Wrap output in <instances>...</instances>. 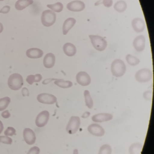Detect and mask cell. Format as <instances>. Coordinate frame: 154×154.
<instances>
[{
    "mask_svg": "<svg viewBox=\"0 0 154 154\" xmlns=\"http://www.w3.org/2000/svg\"><path fill=\"white\" fill-rule=\"evenodd\" d=\"M125 63L121 59H115L112 63L111 71L112 75L116 77H121L126 72Z\"/></svg>",
    "mask_w": 154,
    "mask_h": 154,
    "instance_id": "obj_1",
    "label": "cell"
},
{
    "mask_svg": "<svg viewBox=\"0 0 154 154\" xmlns=\"http://www.w3.org/2000/svg\"><path fill=\"white\" fill-rule=\"evenodd\" d=\"M23 84L24 81L23 77L19 74H13L9 77L8 85L9 87L13 91H18L21 89Z\"/></svg>",
    "mask_w": 154,
    "mask_h": 154,
    "instance_id": "obj_2",
    "label": "cell"
},
{
    "mask_svg": "<svg viewBox=\"0 0 154 154\" xmlns=\"http://www.w3.org/2000/svg\"><path fill=\"white\" fill-rule=\"evenodd\" d=\"M89 37L93 46L96 50L102 52L106 49L108 44L104 38L94 35H90Z\"/></svg>",
    "mask_w": 154,
    "mask_h": 154,
    "instance_id": "obj_3",
    "label": "cell"
},
{
    "mask_svg": "<svg viewBox=\"0 0 154 154\" xmlns=\"http://www.w3.org/2000/svg\"><path fill=\"white\" fill-rule=\"evenodd\" d=\"M56 20V14L52 11L47 10L45 11L41 16L42 24L45 27L53 26Z\"/></svg>",
    "mask_w": 154,
    "mask_h": 154,
    "instance_id": "obj_4",
    "label": "cell"
},
{
    "mask_svg": "<svg viewBox=\"0 0 154 154\" xmlns=\"http://www.w3.org/2000/svg\"><path fill=\"white\" fill-rule=\"evenodd\" d=\"M152 72L147 68H143L137 72L135 74V79L139 82L145 83L149 82L152 79Z\"/></svg>",
    "mask_w": 154,
    "mask_h": 154,
    "instance_id": "obj_5",
    "label": "cell"
},
{
    "mask_svg": "<svg viewBox=\"0 0 154 154\" xmlns=\"http://www.w3.org/2000/svg\"><path fill=\"white\" fill-rule=\"evenodd\" d=\"M81 125V120L77 116H72L66 127V131L69 134H74L77 132Z\"/></svg>",
    "mask_w": 154,
    "mask_h": 154,
    "instance_id": "obj_6",
    "label": "cell"
},
{
    "mask_svg": "<svg viewBox=\"0 0 154 154\" xmlns=\"http://www.w3.org/2000/svg\"><path fill=\"white\" fill-rule=\"evenodd\" d=\"M37 99L39 102L45 104H53L57 101V99L54 95L47 93L38 94Z\"/></svg>",
    "mask_w": 154,
    "mask_h": 154,
    "instance_id": "obj_7",
    "label": "cell"
},
{
    "mask_svg": "<svg viewBox=\"0 0 154 154\" xmlns=\"http://www.w3.org/2000/svg\"><path fill=\"white\" fill-rule=\"evenodd\" d=\"M49 116V112L48 111H43L40 112L36 119V126L38 128H42L45 126L48 122Z\"/></svg>",
    "mask_w": 154,
    "mask_h": 154,
    "instance_id": "obj_8",
    "label": "cell"
},
{
    "mask_svg": "<svg viewBox=\"0 0 154 154\" xmlns=\"http://www.w3.org/2000/svg\"><path fill=\"white\" fill-rule=\"evenodd\" d=\"M77 82L82 86H87L91 84V80L90 75L85 72H80L76 75Z\"/></svg>",
    "mask_w": 154,
    "mask_h": 154,
    "instance_id": "obj_9",
    "label": "cell"
},
{
    "mask_svg": "<svg viewBox=\"0 0 154 154\" xmlns=\"http://www.w3.org/2000/svg\"><path fill=\"white\" fill-rule=\"evenodd\" d=\"M87 130L89 133L96 137H102L105 134V131L103 128L100 125L96 123L89 125Z\"/></svg>",
    "mask_w": 154,
    "mask_h": 154,
    "instance_id": "obj_10",
    "label": "cell"
},
{
    "mask_svg": "<svg viewBox=\"0 0 154 154\" xmlns=\"http://www.w3.org/2000/svg\"><path fill=\"white\" fill-rule=\"evenodd\" d=\"M66 8L70 11L80 12L85 9V5L83 2L81 1H74L68 3L66 5Z\"/></svg>",
    "mask_w": 154,
    "mask_h": 154,
    "instance_id": "obj_11",
    "label": "cell"
},
{
    "mask_svg": "<svg viewBox=\"0 0 154 154\" xmlns=\"http://www.w3.org/2000/svg\"><path fill=\"white\" fill-rule=\"evenodd\" d=\"M23 137L24 140L27 144L29 145H32L35 142V134L31 129L26 128L24 130L23 132Z\"/></svg>",
    "mask_w": 154,
    "mask_h": 154,
    "instance_id": "obj_12",
    "label": "cell"
},
{
    "mask_svg": "<svg viewBox=\"0 0 154 154\" xmlns=\"http://www.w3.org/2000/svg\"><path fill=\"white\" fill-rule=\"evenodd\" d=\"M146 38L144 35H139L134 39L133 45L134 48L137 52H140L145 49Z\"/></svg>",
    "mask_w": 154,
    "mask_h": 154,
    "instance_id": "obj_13",
    "label": "cell"
},
{
    "mask_svg": "<svg viewBox=\"0 0 154 154\" xmlns=\"http://www.w3.org/2000/svg\"><path fill=\"white\" fill-rule=\"evenodd\" d=\"M131 26L135 32L141 33L144 31L146 27L145 21L139 18H135L132 20Z\"/></svg>",
    "mask_w": 154,
    "mask_h": 154,
    "instance_id": "obj_14",
    "label": "cell"
},
{
    "mask_svg": "<svg viewBox=\"0 0 154 154\" xmlns=\"http://www.w3.org/2000/svg\"><path fill=\"white\" fill-rule=\"evenodd\" d=\"M113 116L110 113H100L95 114L92 117L93 121L96 122H102L112 119Z\"/></svg>",
    "mask_w": 154,
    "mask_h": 154,
    "instance_id": "obj_15",
    "label": "cell"
},
{
    "mask_svg": "<svg viewBox=\"0 0 154 154\" xmlns=\"http://www.w3.org/2000/svg\"><path fill=\"white\" fill-rule=\"evenodd\" d=\"M26 54L29 58L37 59L42 57L44 54V52L39 48H31L27 50Z\"/></svg>",
    "mask_w": 154,
    "mask_h": 154,
    "instance_id": "obj_16",
    "label": "cell"
},
{
    "mask_svg": "<svg viewBox=\"0 0 154 154\" xmlns=\"http://www.w3.org/2000/svg\"><path fill=\"white\" fill-rule=\"evenodd\" d=\"M55 57L52 53L47 54L43 60L44 66L47 68H51L54 66L55 63Z\"/></svg>",
    "mask_w": 154,
    "mask_h": 154,
    "instance_id": "obj_17",
    "label": "cell"
},
{
    "mask_svg": "<svg viewBox=\"0 0 154 154\" xmlns=\"http://www.w3.org/2000/svg\"><path fill=\"white\" fill-rule=\"evenodd\" d=\"M63 50L65 54L68 57H73L76 54V48L72 43H66L63 47Z\"/></svg>",
    "mask_w": 154,
    "mask_h": 154,
    "instance_id": "obj_18",
    "label": "cell"
},
{
    "mask_svg": "<svg viewBox=\"0 0 154 154\" xmlns=\"http://www.w3.org/2000/svg\"><path fill=\"white\" fill-rule=\"evenodd\" d=\"M76 23V20L73 18L67 19L64 22L63 27V34L67 35L69 30L74 26Z\"/></svg>",
    "mask_w": 154,
    "mask_h": 154,
    "instance_id": "obj_19",
    "label": "cell"
},
{
    "mask_svg": "<svg viewBox=\"0 0 154 154\" xmlns=\"http://www.w3.org/2000/svg\"><path fill=\"white\" fill-rule=\"evenodd\" d=\"M33 0H18L15 4V8L17 10L22 11L33 4Z\"/></svg>",
    "mask_w": 154,
    "mask_h": 154,
    "instance_id": "obj_20",
    "label": "cell"
},
{
    "mask_svg": "<svg viewBox=\"0 0 154 154\" xmlns=\"http://www.w3.org/2000/svg\"><path fill=\"white\" fill-rule=\"evenodd\" d=\"M143 145L137 142L132 144L129 149L130 154H141Z\"/></svg>",
    "mask_w": 154,
    "mask_h": 154,
    "instance_id": "obj_21",
    "label": "cell"
},
{
    "mask_svg": "<svg viewBox=\"0 0 154 154\" xmlns=\"http://www.w3.org/2000/svg\"><path fill=\"white\" fill-rule=\"evenodd\" d=\"M54 84L58 87L63 89L70 88L73 85L72 82L71 81H65L63 79H56Z\"/></svg>",
    "mask_w": 154,
    "mask_h": 154,
    "instance_id": "obj_22",
    "label": "cell"
},
{
    "mask_svg": "<svg viewBox=\"0 0 154 154\" xmlns=\"http://www.w3.org/2000/svg\"><path fill=\"white\" fill-rule=\"evenodd\" d=\"M85 104L89 109H92L94 106L93 100L90 94V92L88 90H85L84 92Z\"/></svg>",
    "mask_w": 154,
    "mask_h": 154,
    "instance_id": "obj_23",
    "label": "cell"
},
{
    "mask_svg": "<svg viewBox=\"0 0 154 154\" xmlns=\"http://www.w3.org/2000/svg\"><path fill=\"white\" fill-rule=\"evenodd\" d=\"M127 8V3L124 1L117 2L114 6V9L115 11L120 13L124 12L126 10Z\"/></svg>",
    "mask_w": 154,
    "mask_h": 154,
    "instance_id": "obj_24",
    "label": "cell"
},
{
    "mask_svg": "<svg viewBox=\"0 0 154 154\" xmlns=\"http://www.w3.org/2000/svg\"><path fill=\"white\" fill-rule=\"evenodd\" d=\"M126 59L127 63L131 66L137 65L140 63V61L138 58L131 54L127 55L126 56Z\"/></svg>",
    "mask_w": 154,
    "mask_h": 154,
    "instance_id": "obj_25",
    "label": "cell"
},
{
    "mask_svg": "<svg viewBox=\"0 0 154 154\" xmlns=\"http://www.w3.org/2000/svg\"><path fill=\"white\" fill-rule=\"evenodd\" d=\"M42 75L39 74H38L35 75H28L27 77L26 82L29 85H32L34 82H39L42 80Z\"/></svg>",
    "mask_w": 154,
    "mask_h": 154,
    "instance_id": "obj_26",
    "label": "cell"
},
{
    "mask_svg": "<svg viewBox=\"0 0 154 154\" xmlns=\"http://www.w3.org/2000/svg\"><path fill=\"white\" fill-rule=\"evenodd\" d=\"M11 102V99L8 97L0 99V111L4 110L7 109Z\"/></svg>",
    "mask_w": 154,
    "mask_h": 154,
    "instance_id": "obj_27",
    "label": "cell"
},
{
    "mask_svg": "<svg viewBox=\"0 0 154 154\" xmlns=\"http://www.w3.org/2000/svg\"><path fill=\"white\" fill-rule=\"evenodd\" d=\"M47 7L51 9L52 11L56 12H60L63 10V6L61 2H57L54 4H50L48 5Z\"/></svg>",
    "mask_w": 154,
    "mask_h": 154,
    "instance_id": "obj_28",
    "label": "cell"
},
{
    "mask_svg": "<svg viewBox=\"0 0 154 154\" xmlns=\"http://www.w3.org/2000/svg\"><path fill=\"white\" fill-rule=\"evenodd\" d=\"M112 149L111 147L108 144H104L100 148L98 154H111Z\"/></svg>",
    "mask_w": 154,
    "mask_h": 154,
    "instance_id": "obj_29",
    "label": "cell"
},
{
    "mask_svg": "<svg viewBox=\"0 0 154 154\" xmlns=\"http://www.w3.org/2000/svg\"><path fill=\"white\" fill-rule=\"evenodd\" d=\"M112 0H99L95 3V6L103 4L106 8H109L112 6Z\"/></svg>",
    "mask_w": 154,
    "mask_h": 154,
    "instance_id": "obj_30",
    "label": "cell"
},
{
    "mask_svg": "<svg viewBox=\"0 0 154 154\" xmlns=\"http://www.w3.org/2000/svg\"><path fill=\"white\" fill-rule=\"evenodd\" d=\"M0 142L11 145L12 143V140L11 138L8 137V136H0Z\"/></svg>",
    "mask_w": 154,
    "mask_h": 154,
    "instance_id": "obj_31",
    "label": "cell"
},
{
    "mask_svg": "<svg viewBox=\"0 0 154 154\" xmlns=\"http://www.w3.org/2000/svg\"><path fill=\"white\" fill-rule=\"evenodd\" d=\"M16 130L14 128L12 127H8L7 128L6 130L4 132V134L6 136H12L16 135Z\"/></svg>",
    "mask_w": 154,
    "mask_h": 154,
    "instance_id": "obj_32",
    "label": "cell"
},
{
    "mask_svg": "<svg viewBox=\"0 0 154 154\" xmlns=\"http://www.w3.org/2000/svg\"><path fill=\"white\" fill-rule=\"evenodd\" d=\"M152 95H153V92L152 91H145L143 93V98L147 100L150 101L152 99Z\"/></svg>",
    "mask_w": 154,
    "mask_h": 154,
    "instance_id": "obj_33",
    "label": "cell"
},
{
    "mask_svg": "<svg viewBox=\"0 0 154 154\" xmlns=\"http://www.w3.org/2000/svg\"><path fill=\"white\" fill-rule=\"evenodd\" d=\"M40 149L37 146H34L31 148L27 154H39Z\"/></svg>",
    "mask_w": 154,
    "mask_h": 154,
    "instance_id": "obj_34",
    "label": "cell"
},
{
    "mask_svg": "<svg viewBox=\"0 0 154 154\" xmlns=\"http://www.w3.org/2000/svg\"><path fill=\"white\" fill-rule=\"evenodd\" d=\"M11 8L10 6H6L3 7L1 11H0V13H3V14H7L9 12Z\"/></svg>",
    "mask_w": 154,
    "mask_h": 154,
    "instance_id": "obj_35",
    "label": "cell"
},
{
    "mask_svg": "<svg viewBox=\"0 0 154 154\" xmlns=\"http://www.w3.org/2000/svg\"><path fill=\"white\" fill-rule=\"evenodd\" d=\"M2 117H3V118L8 119V118L10 117L11 114L10 113V112H9L8 111L6 110L2 112Z\"/></svg>",
    "mask_w": 154,
    "mask_h": 154,
    "instance_id": "obj_36",
    "label": "cell"
},
{
    "mask_svg": "<svg viewBox=\"0 0 154 154\" xmlns=\"http://www.w3.org/2000/svg\"><path fill=\"white\" fill-rule=\"evenodd\" d=\"M22 94L23 96H29V90L26 88H23L22 90Z\"/></svg>",
    "mask_w": 154,
    "mask_h": 154,
    "instance_id": "obj_37",
    "label": "cell"
},
{
    "mask_svg": "<svg viewBox=\"0 0 154 154\" xmlns=\"http://www.w3.org/2000/svg\"><path fill=\"white\" fill-rule=\"evenodd\" d=\"M91 115V113L89 112H84L83 114L82 115V118L83 119H86V118H88L89 116Z\"/></svg>",
    "mask_w": 154,
    "mask_h": 154,
    "instance_id": "obj_38",
    "label": "cell"
},
{
    "mask_svg": "<svg viewBox=\"0 0 154 154\" xmlns=\"http://www.w3.org/2000/svg\"><path fill=\"white\" fill-rule=\"evenodd\" d=\"M55 80V79H47V80H45L44 82H43V84L44 85H46L47 84L49 83L50 82H52L53 80Z\"/></svg>",
    "mask_w": 154,
    "mask_h": 154,
    "instance_id": "obj_39",
    "label": "cell"
},
{
    "mask_svg": "<svg viewBox=\"0 0 154 154\" xmlns=\"http://www.w3.org/2000/svg\"><path fill=\"white\" fill-rule=\"evenodd\" d=\"M3 129H4V126H3V123L0 120V134L3 131Z\"/></svg>",
    "mask_w": 154,
    "mask_h": 154,
    "instance_id": "obj_40",
    "label": "cell"
},
{
    "mask_svg": "<svg viewBox=\"0 0 154 154\" xmlns=\"http://www.w3.org/2000/svg\"><path fill=\"white\" fill-rule=\"evenodd\" d=\"M3 30V26L2 24L0 22V34L2 33Z\"/></svg>",
    "mask_w": 154,
    "mask_h": 154,
    "instance_id": "obj_41",
    "label": "cell"
},
{
    "mask_svg": "<svg viewBox=\"0 0 154 154\" xmlns=\"http://www.w3.org/2000/svg\"><path fill=\"white\" fill-rule=\"evenodd\" d=\"M73 154H79V153H78V150L77 149H75L73 151Z\"/></svg>",
    "mask_w": 154,
    "mask_h": 154,
    "instance_id": "obj_42",
    "label": "cell"
},
{
    "mask_svg": "<svg viewBox=\"0 0 154 154\" xmlns=\"http://www.w3.org/2000/svg\"><path fill=\"white\" fill-rule=\"evenodd\" d=\"M4 0H0V1H3Z\"/></svg>",
    "mask_w": 154,
    "mask_h": 154,
    "instance_id": "obj_43",
    "label": "cell"
}]
</instances>
